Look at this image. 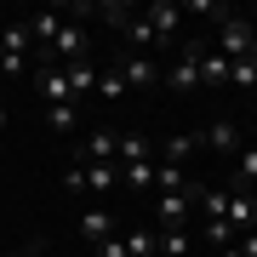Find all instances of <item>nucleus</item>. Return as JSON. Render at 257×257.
Returning a JSON list of instances; mask_svg holds the SVG:
<instances>
[{
    "instance_id": "f257e3e1",
    "label": "nucleus",
    "mask_w": 257,
    "mask_h": 257,
    "mask_svg": "<svg viewBox=\"0 0 257 257\" xmlns=\"http://www.w3.org/2000/svg\"><path fill=\"white\" fill-rule=\"evenodd\" d=\"M200 57H206V46H200V40H189V46H183V57L160 69V80L172 86V92H194V86H200Z\"/></svg>"
},
{
    "instance_id": "f03ea898",
    "label": "nucleus",
    "mask_w": 257,
    "mask_h": 257,
    "mask_svg": "<svg viewBox=\"0 0 257 257\" xmlns=\"http://www.w3.org/2000/svg\"><path fill=\"white\" fill-rule=\"evenodd\" d=\"M217 52L229 57V63L251 52V18H246V12H229V18L217 23Z\"/></svg>"
},
{
    "instance_id": "7ed1b4c3",
    "label": "nucleus",
    "mask_w": 257,
    "mask_h": 257,
    "mask_svg": "<svg viewBox=\"0 0 257 257\" xmlns=\"http://www.w3.org/2000/svg\"><path fill=\"white\" fill-rule=\"evenodd\" d=\"M194 200H200V183H189V189H177V194H155V217L166 223V229H183V217H189Z\"/></svg>"
},
{
    "instance_id": "20e7f679",
    "label": "nucleus",
    "mask_w": 257,
    "mask_h": 257,
    "mask_svg": "<svg viewBox=\"0 0 257 257\" xmlns=\"http://www.w3.org/2000/svg\"><path fill=\"white\" fill-rule=\"evenodd\" d=\"M143 23L155 29V40H160V46H172L177 23H183V6H172V0H155V6H143Z\"/></svg>"
},
{
    "instance_id": "39448f33",
    "label": "nucleus",
    "mask_w": 257,
    "mask_h": 257,
    "mask_svg": "<svg viewBox=\"0 0 257 257\" xmlns=\"http://www.w3.org/2000/svg\"><path fill=\"white\" fill-rule=\"evenodd\" d=\"M35 92L46 97L52 109H57V103H74V92H69V74L57 69V63H40V69H35Z\"/></svg>"
},
{
    "instance_id": "423d86ee",
    "label": "nucleus",
    "mask_w": 257,
    "mask_h": 257,
    "mask_svg": "<svg viewBox=\"0 0 257 257\" xmlns=\"http://www.w3.org/2000/svg\"><path fill=\"white\" fill-rule=\"evenodd\" d=\"M120 80H126V92H132V86H155L160 80V63H149L143 52H126V57H120Z\"/></svg>"
},
{
    "instance_id": "0eeeda50",
    "label": "nucleus",
    "mask_w": 257,
    "mask_h": 257,
    "mask_svg": "<svg viewBox=\"0 0 257 257\" xmlns=\"http://www.w3.org/2000/svg\"><path fill=\"white\" fill-rule=\"evenodd\" d=\"M35 46V35H29V23H0V57H29ZM35 63V57H29Z\"/></svg>"
},
{
    "instance_id": "6e6552de",
    "label": "nucleus",
    "mask_w": 257,
    "mask_h": 257,
    "mask_svg": "<svg viewBox=\"0 0 257 257\" xmlns=\"http://www.w3.org/2000/svg\"><path fill=\"white\" fill-rule=\"evenodd\" d=\"M200 143H206V149H217V155H240V126H234V120H211Z\"/></svg>"
},
{
    "instance_id": "1a4fd4ad",
    "label": "nucleus",
    "mask_w": 257,
    "mask_h": 257,
    "mask_svg": "<svg viewBox=\"0 0 257 257\" xmlns=\"http://www.w3.org/2000/svg\"><path fill=\"white\" fill-rule=\"evenodd\" d=\"M194 149H200V138H194V132H177V138H166V143L155 149V160H160V166H183Z\"/></svg>"
},
{
    "instance_id": "9d476101",
    "label": "nucleus",
    "mask_w": 257,
    "mask_h": 257,
    "mask_svg": "<svg viewBox=\"0 0 257 257\" xmlns=\"http://www.w3.org/2000/svg\"><path fill=\"white\" fill-rule=\"evenodd\" d=\"M200 86H206V92H223V86H229V57H223V52H206L200 57Z\"/></svg>"
},
{
    "instance_id": "9b49d317",
    "label": "nucleus",
    "mask_w": 257,
    "mask_h": 257,
    "mask_svg": "<svg viewBox=\"0 0 257 257\" xmlns=\"http://www.w3.org/2000/svg\"><path fill=\"white\" fill-rule=\"evenodd\" d=\"M132 160H155V143L143 132H120V166H132Z\"/></svg>"
},
{
    "instance_id": "f8f14e48",
    "label": "nucleus",
    "mask_w": 257,
    "mask_h": 257,
    "mask_svg": "<svg viewBox=\"0 0 257 257\" xmlns=\"http://www.w3.org/2000/svg\"><path fill=\"white\" fill-rule=\"evenodd\" d=\"M80 166H86V189L92 194H109L120 183V166H97V160H80Z\"/></svg>"
},
{
    "instance_id": "ddd939ff",
    "label": "nucleus",
    "mask_w": 257,
    "mask_h": 257,
    "mask_svg": "<svg viewBox=\"0 0 257 257\" xmlns=\"http://www.w3.org/2000/svg\"><path fill=\"white\" fill-rule=\"evenodd\" d=\"M80 234L92 240V246H103V240H114V217H109V211H86V217H80Z\"/></svg>"
},
{
    "instance_id": "4468645a",
    "label": "nucleus",
    "mask_w": 257,
    "mask_h": 257,
    "mask_svg": "<svg viewBox=\"0 0 257 257\" xmlns=\"http://www.w3.org/2000/svg\"><path fill=\"white\" fill-rule=\"evenodd\" d=\"M251 183H257V149H251V143H240V155H234V189L246 194Z\"/></svg>"
},
{
    "instance_id": "2eb2a0df",
    "label": "nucleus",
    "mask_w": 257,
    "mask_h": 257,
    "mask_svg": "<svg viewBox=\"0 0 257 257\" xmlns=\"http://www.w3.org/2000/svg\"><path fill=\"white\" fill-rule=\"evenodd\" d=\"M251 223H257V200H251V194H229V229H246L251 234Z\"/></svg>"
},
{
    "instance_id": "dca6fc26",
    "label": "nucleus",
    "mask_w": 257,
    "mask_h": 257,
    "mask_svg": "<svg viewBox=\"0 0 257 257\" xmlns=\"http://www.w3.org/2000/svg\"><path fill=\"white\" fill-rule=\"evenodd\" d=\"M229 86L234 92H257V57H234L229 63Z\"/></svg>"
},
{
    "instance_id": "f3484780",
    "label": "nucleus",
    "mask_w": 257,
    "mask_h": 257,
    "mask_svg": "<svg viewBox=\"0 0 257 257\" xmlns=\"http://www.w3.org/2000/svg\"><path fill=\"white\" fill-rule=\"evenodd\" d=\"M126 40H132V52H149V46H160V40H155V29L143 23V12H132V18H126Z\"/></svg>"
},
{
    "instance_id": "a211bd4d",
    "label": "nucleus",
    "mask_w": 257,
    "mask_h": 257,
    "mask_svg": "<svg viewBox=\"0 0 257 257\" xmlns=\"http://www.w3.org/2000/svg\"><path fill=\"white\" fill-rule=\"evenodd\" d=\"M63 74H69V92H74V97H80V92H97V69H92V63H69Z\"/></svg>"
},
{
    "instance_id": "6ab92c4d",
    "label": "nucleus",
    "mask_w": 257,
    "mask_h": 257,
    "mask_svg": "<svg viewBox=\"0 0 257 257\" xmlns=\"http://www.w3.org/2000/svg\"><path fill=\"white\" fill-rule=\"evenodd\" d=\"M177 189H189L183 166H155V194H177Z\"/></svg>"
},
{
    "instance_id": "aec40b11",
    "label": "nucleus",
    "mask_w": 257,
    "mask_h": 257,
    "mask_svg": "<svg viewBox=\"0 0 257 257\" xmlns=\"http://www.w3.org/2000/svg\"><path fill=\"white\" fill-rule=\"evenodd\" d=\"M120 177H126L132 189H155V160H132V166H120Z\"/></svg>"
},
{
    "instance_id": "412c9836",
    "label": "nucleus",
    "mask_w": 257,
    "mask_h": 257,
    "mask_svg": "<svg viewBox=\"0 0 257 257\" xmlns=\"http://www.w3.org/2000/svg\"><path fill=\"white\" fill-rule=\"evenodd\" d=\"M200 211H206V217H223V223H229V194H223V189H200Z\"/></svg>"
},
{
    "instance_id": "4be33fe9",
    "label": "nucleus",
    "mask_w": 257,
    "mask_h": 257,
    "mask_svg": "<svg viewBox=\"0 0 257 257\" xmlns=\"http://www.w3.org/2000/svg\"><path fill=\"white\" fill-rule=\"evenodd\" d=\"M97 97H109V103L126 97V80H120V69H103V74H97Z\"/></svg>"
},
{
    "instance_id": "5701e85b",
    "label": "nucleus",
    "mask_w": 257,
    "mask_h": 257,
    "mask_svg": "<svg viewBox=\"0 0 257 257\" xmlns=\"http://www.w3.org/2000/svg\"><path fill=\"white\" fill-rule=\"evenodd\" d=\"M126 251H132V257H155V251H160V240L149 234V229H132V234H126Z\"/></svg>"
},
{
    "instance_id": "b1692460",
    "label": "nucleus",
    "mask_w": 257,
    "mask_h": 257,
    "mask_svg": "<svg viewBox=\"0 0 257 257\" xmlns=\"http://www.w3.org/2000/svg\"><path fill=\"white\" fill-rule=\"evenodd\" d=\"M200 234L211 240V246H234V229H229L223 217H206V229H200Z\"/></svg>"
},
{
    "instance_id": "393cba45",
    "label": "nucleus",
    "mask_w": 257,
    "mask_h": 257,
    "mask_svg": "<svg viewBox=\"0 0 257 257\" xmlns=\"http://www.w3.org/2000/svg\"><path fill=\"white\" fill-rule=\"evenodd\" d=\"M160 251H166V257H183V251H189V229H166V234H160Z\"/></svg>"
},
{
    "instance_id": "a878e982",
    "label": "nucleus",
    "mask_w": 257,
    "mask_h": 257,
    "mask_svg": "<svg viewBox=\"0 0 257 257\" xmlns=\"http://www.w3.org/2000/svg\"><path fill=\"white\" fill-rule=\"evenodd\" d=\"M46 120H52V132H69V126H74V103H57V109H46Z\"/></svg>"
},
{
    "instance_id": "bb28decb",
    "label": "nucleus",
    "mask_w": 257,
    "mask_h": 257,
    "mask_svg": "<svg viewBox=\"0 0 257 257\" xmlns=\"http://www.w3.org/2000/svg\"><path fill=\"white\" fill-rule=\"evenodd\" d=\"M63 189H74V194L86 189V166H80V160H69V166H63Z\"/></svg>"
},
{
    "instance_id": "cd10ccee",
    "label": "nucleus",
    "mask_w": 257,
    "mask_h": 257,
    "mask_svg": "<svg viewBox=\"0 0 257 257\" xmlns=\"http://www.w3.org/2000/svg\"><path fill=\"white\" fill-rule=\"evenodd\" d=\"M0 257H46V240H23V246H12V251H0Z\"/></svg>"
},
{
    "instance_id": "c85d7f7f",
    "label": "nucleus",
    "mask_w": 257,
    "mask_h": 257,
    "mask_svg": "<svg viewBox=\"0 0 257 257\" xmlns=\"http://www.w3.org/2000/svg\"><path fill=\"white\" fill-rule=\"evenodd\" d=\"M97 257H132V251H126V240L114 234V240H103V246H97Z\"/></svg>"
},
{
    "instance_id": "c756f323",
    "label": "nucleus",
    "mask_w": 257,
    "mask_h": 257,
    "mask_svg": "<svg viewBox=\"0 0 257 257\" xmlns=\"http://www.w3.org/2000/svg\"><path fill=\"white\" fill-rule=\"evenodd\" d=\"M234 246H240V257H257V229H251V234H240Z\"/></svg>"
},
{
    "instance_id": "7c9ffc66",
    "label": "nucleus",
    "mask_w": 257,
    "mask_h": 257,
    "mask_svg": "<svg viewBox=\"0 0 257 257\" xmlns=\"http://www.w3.org/2000/svg\"><path fill=\"white\" fill-rule=\"evenodd\" d=\"M223 257H240V246H223Z\"/></svg>"
},
{
    "instance_id": "2f4dec72",
    "label": "nucleus",
    "mask_w": 257,
    "mask_h": 257,
    "mask_svg": "<svg viewBox=\"0 0 257 257\" xmlns=\"http://www.w3.org/2000/svg\"><path fill=\"white\" fill-rule=\"evenodd\" d=\"M246 57H257V29H251V52H246Z\"/></svg>"
},
{
    "instance_id": "473e14b6",
    "label": "nucleus",
    "mask_w": 257,
    "mask_h": 257,
    "mask_svg": "<svg viewBox=\"0 0 257 257\" xmlns=\"http://www.w3.org/2000/svg\"><path fill=\"white\" fill-rule=\"evenodd\" d=\"M246 18H251V29H257V12H246Z\"/></svg>"
},
{
    "instance_id": "72a5a7b5",
    "label": "nucleus",
    "mask_w": 257,
    "mask_h": 257,
    "mask_svg": "<svg viewBox=\"0 0 257 257\" xmlns=\"http://www.w3.org/2000/svg\"><path fill=\"white\" fill-rule=\"evenodd\" d=\"M0 126H6V109H0Z\"/></svg>"
}]
</instances>
